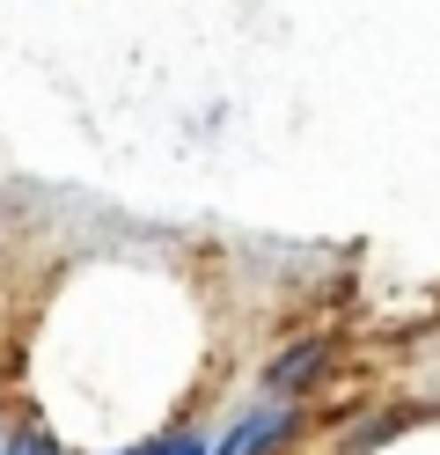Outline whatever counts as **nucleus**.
I'll return each instance as SVG.
<instances>
[{
  "label": "nucleus",
  "instance_id": "f03ea898",
  "mask_svg": "<svg viewBox=\"0 0 440 455\" xmlns=\"http://www.w3.org/2000/svg\"><path fill=\"white\" fill-rule=\"evenodd\" d=\"M15 455H52V441H37V434H29V441H22Z\"/></svg>",
  "mask_w": 440,
  "mask_h": 455
},
{
  "label": "nucleus",
  "instance_id": "f257e3e1",
  "mask_svg": "<svg viewBox=\"0 0 440 455\" xmlns=\"http://www.w3.org/2000/svg\"><path fill=\"white\" fill-rule=\"evenodd\" d=\"M279 426H286V411H257L250 426H235V434L220 441V455H257L264 441H272V434H279Z\"/></svg>",
  "mask_w": 440,
  "mask_h": 455
}]
</instances>
